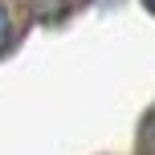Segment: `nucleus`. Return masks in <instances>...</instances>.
Returning <instances> with one entry per match:
<instances>
[{"instance_id":"1","label":"nucleus","mask_w":155,"mask_h":155,"mask_svg":"<svg viewBox=\"0 0 155 155\" xmlns=\"http://www.w3.org/2000/svg\"><path fill=\"white\" fill-rule=\"evenodd\" d=\"M70 4V0H33V8H37L41 21H53V16H61V8Z\"/></svg>"},{"instance_id":"2","label":"nucleus","mask_w":155,"mask_h":155,"mask_svg":"<svg viewBox=\"0 0 155 155\" xmlns=\"http://www.w3.org/2000/svg\"><path fill=\"white\" fill-rule=\"evenodd\" d=\"M4 41H8V12H4V4H0V49H4Z\"/></svg>"},{"instance_id":"3","label":"nucleus","mask_w":155,"mask_h":155,"mask_svg":"<svg viewBox=\"0 0 155 155\" xmlns=\"http://www.w3.org/2000/svg\"><path fill=\"white\" fill-rule=\"evenodd\" d=\"M143 4H147V8H151V4H155V0H143Z\"/></svg>"}]
</instances>
